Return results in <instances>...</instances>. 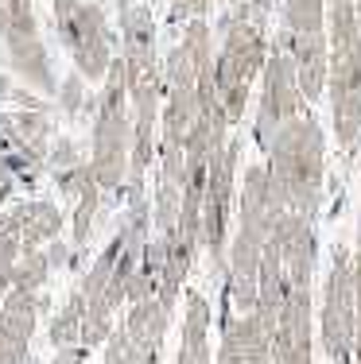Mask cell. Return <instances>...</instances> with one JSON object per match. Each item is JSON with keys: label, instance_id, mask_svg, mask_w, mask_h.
Segmentation results:
<instances>
[{"label": "cell", "instance_id": "1", "mask_svg": "<svg viewBox=\"0 0 361 364\" xmlns=\"http://www.w3.org/2000/svg\"><path fill=\"white\" fill-rule=\"evenodd\" d=\"M214 63L210 28L202 20H191L183 31V43L171 50L163 70V120H159V186L183 182V151L194 120H199L202 77Z\"/></svg>", "mask_w": 361, "mask_h": 364}, {"label": "cell", "instance_id": "2", "mask_svg": "<svg viewBox=\"0 0 361 364\" xmlns=\"http://www.w3.org/2000/svg\"><path fill=\"white\" fill-rule=\"evenodd\" d=\"M120 63H125V90L132 101V163L128 186H144L156 147L159 105H163V74L156 58V20L144 4H128L120 12Z\"/></svg>", "mask_w": 361, "mask_h": 364}, {"label": "cell", "instance_id": "3", "mask_svg": "<svg viewBox=\"0 0 361 364\" xmlns=\"http://www.w3.org/2000/svg\"><path fill=\"white\" fill-rule=\"evenodd\" d=\"M268 182L283 213H303L315 221L323 205V178H326V140L311 112L288 120L268 140Z\"/></svg>", "mask_w": 361, "mask_h": 364}, {"label": "cell", "instance_id": "4", "mask_svg": "<svg viewBox=\"0 0 361 364\" xmlns=\"http://www.w3.org/2000/svg\"><path fill=\"white\" fill-rule=\"evenodd\" d=\"M280 202L272 194V182L264 163H253L241 182V202H237V237L229 245V302L237 314H253L256 306V275H261V256L272 240L280 218Z\"/></svg>", "mask_w": 361, "mask_h": 364}, {"label": "cell", "instance_id": "5", "mask_svg": "<svg viewBox=\"0 0 361 364\" xmlns=\"http://www.w3.org/2000/svg\"><path fill=\"white\" fill-rule=\"evenodd\" d=\"M326 93H330L334 136L346 155L357 151L361 140V23L357 4L326 0Z\"/></svg>", "mask_w": 361, "mask_h": 364}, {"label": "cell", "instance_id": "6", "mask_svg": "<svg viewBox=\"0 0 361 364\" xmlns=\"http://www.w3.org/2000/svg\"><path fill=\"white\" fill-rule=\"evenodd\" d=\"M268 58V39H264V23H256L241 4H234L221 16V47L214 55L210 82L214 97H218L221 112H226L229 128L241 124L248 105V90H253L256 74L264 70Z\"/></svg>", "mask_w": 361, "mask_h": 364}, {"label": "cell", "instance_id": "7", "mask_svg": "<svg viewBox=\"0 0 361 364\" xmlns=\"http://www.w3.org/2000/svg\"><path fill=\"white\" fill-rule=\"evenodd\" d=\"M132 163V117H128L125 63L113 58L101 77V93L93 101V132H90V171L101 194H120Z\"/></svg>", "mask_w": 361, "mask_h": 364}, {"label": "cell", "instance_id": "8", "mask_svg": "<svg viewBox=\"0 0 361 364\" xmlns=\"http://www.w3.org/2000/svg\"><path fill=\"white\" fill-rule=\"evenodd\" d=\"M288 47L299 74L303 101H319L326 93V0H283V28L276 36Z\"/></svg>", "mask_w": 361, "mask_h": 364}, {"label": "cell", "instance_id": "9", "mask_svg": "<svg viewBox=\"0 0 361 364\" xmlns=\"http://www.w3.org/2000/svg\"><path fill=\"white\" fill-rule=\"evenodd\" d=\"M58 23V39H63L66 55L74 58V70L90 82H101L113 66V31L105 23L93 0H51Z\"/></svg>", "mask_w": 361, "mask_h": 364}, {"label": "cell", "instance_id": "10", "mask_svg": "<svg viewBox=\"0 0 361 364\" xmlns=\"http://www.w3.org/2000/svg\"><path fill=\"white\" fill-rule=\"evenodd\" d=\"M354 329H357L354 259H350L346 248H338L330 275H326V287H323V314H319L323 353L334 364H354Z\"/></svg>", "mask_w": 361, "mask_h": 364}, {"label": "cell", "instance_id": "11", "mask_svg": "<svg viewBox=\"0 0 361 364\" xmlns=\"http://www.w3.org/2000/svg\"><path fill=\"white\" fill-rule=\"evenodd\" d=\"M307 101L303 90H299V74L295 63H291L288 47L276 39L268 47V58H264V70H261V109H256V144L268 147V140L280 132L288 120L303 117Z\"/></svg>", "mask_w": 361, "mask_h": 364}, {"label": "cell", "instance_id": "12", "mask_svg": "<svg viewBox=\"0 0 361 364\" xmlns=\"http://www.w3.org/2000/svg\"><path fill=\"white\" fill-rule=\"evenodd\" d=\"M237 155L241 140H226L214 151L202 190V248L210 252L214 267H226V237H229V213L237 194Z\"/></svg>", "mask_w": 361, "mask_h": 364}, {"label": "cell", "instance_id": "13", "mask_svg": "<svg viewBox=\"0 0 361 364\" xmlns=\"http://www.w3.org/2000/svg\"><path fill=\"white\" fill-rule=\"evenodd\" d=\"M0 39L16 74L28 77V85H36L39 93H55V74H51L31 0H0Z\"/></svg>", "mask_w": 361, "mask_h": 364}, {"label": "cell", "instance_id": "14", "mask_svg": "<svg viewBox=\"0 0 361 364\" xmlns=\"http://www.w3.org/2000/svg\"><path fill=\"white\" fill-rule=\"evenodd\" d=\"M268 364H311V287H288L272 329Z\"/></svg>", "mask_w": 361, "mask_h": 364}, {"label": "cell", "instance_id": "15", "mask_svg": "<svg viewBox=\"0 0 361 364\" xmlns=\"http://www.w3.org/2000/svg\"><path fill=\"white\" fill-rule=\"evenodd\" d=\"M43 306H47L43 291H4V299H0V364H28V345Z\"/></svg>", "mask_w": 361, "mask_h": 364}, {"label": "cell", "instance_id": "16", "mask_svg": "<svg viewBox=\"0 0 361 364\" xmlns=\"http://www.w3.org/2000/svg\"><path fill=\"white\" fill-rule=\"evenodd\" d=\"M272 333L261 326L256 314H237L221 322V349L218 364H268Z\"/></svg>", "mask_w": 361, "mask_h": 364}, {"label": "cell", "instance_id": "17", "mask_svg": "<svg viewBox=\"0 0 361 364\" xmlns=\"http://www.w3.org/2000/svg\"><path fill=\"white\" fill-rule=\"evenodd\" d=\"M8 218H12V229L20 237L23 252L47 248L51 240H58V229H63V213H58L55 202H20L8 210Z\"/></svg>", "mask_w": 361, "mask_h": 364}, {"label": "cell", "instance_id": "18", "mask_svg": "<svg viewBox=\"0 0 361 364\" xmlns=\"http://www.w3.org/2000/svg\"><path fill=\"white\" fill-rule=\"evenodd\" d=\"M175 364H214V357H210V302L199 291L187 294L183 341H179Z\"/></svg>", "mask_w": 361, "mask_h": 364}, {"label": "cell", "instance_id": "19", "mask_svg": "<svg viewBox=\"0 0 361 364\" xmlns=\"http://www.w3.org/2000/svg\"><path fill=\"white\" fill-rule=\"evenodd\" d=\"M82 314H85V302L78 287L70 291V299L63 302V310L55 314V322H51V345L55 349H74V345H82Z\"/></svg>", "mask_w": 361, "mask_h": 364}, {"label": "cell", "instance_id": "20", "mask_svg": "<svg viewBox=\"0 0 361 364\" xmlns=\"http://www.w3.org/2000/svg\"><path fill=\"white\" fill-rule=\"evenodd\" d=\"M51 279V259L43 248H36V252H23L20 264H16L12 272V287L20 291H43V283Z\"/></svg>", "mask_w": 361, "mask_h": 364}, {"label": "cell", "instance_id": "21", "mask_svg": "<svg viewBox=\"0 0 361 364\" xmlns=\"http://www.w3.org/2000/svg\"><path fill=\"white\" fill-rule=\"evenodd\" d=\"M98 205H101V186L90 178L78 194V210H74V248H85V240L93 232V218H98Z\"/></svg>", "mask_w": 361, "mask_h": 364}, {"label": "cell", "instance_id": "22", "mask_svg": "<svg viewBox=\"0 0 361 364\" xmlns=\"http://www.w3.org/2000/svg\"><path fill=\"white\" fill-rule=\"evenodd\" d=\"M20 256H23V248H20V237L12 229V218L0 213V294L12 287V272L20 264Z\"/></svg>", "mask_w": 361, "mask_h": 364}, {"label": "cell", "instance_id": "23", "mask_svg": "<svg viewBox=\"0 0 361 364\" xmlns=\"http://www.w3.org/2000/svg\"><path fill=\"white\" fill-rule=\"evenodd\" d=\"M58 105H63L66 117H78V109L85 105V90H82V74H78V70H74V74L63 82V93H58Z\"/></svg>", "mask_w": 361, "mask_h": 364}, {"label": "cell", "instance_id": "24", "mask_svg": "<svg viewBox=\"0 0 361 364\" xmlns=\"http://www.w3.org/2000/svg\"><path fill=\"white\" fill-rule=\"evenodd\" d=\"M210 8V0H171V20L179 23H191V20H202V12Z\"/></svg>", "mask_w": 361, "mask_h": 364}, {"label": "cell", "instance_id": "25", "mask_svg": "<svg viewBox=\"0 0 361 364\" xmlns=\"http://www.w3.org/2000/svg\"><path fill=\"white\" fill-rule=\"evenodd\" d=\"M12 190H16V167L8 163V155H4V147H0V205L12 198Z\"/></svg>", "mask_w": 361, "mask_h": 364}, {"label": "cell", "instance_id": "26", "mask_svg": "<svg viewBox=\"0 0 361 364\" xmlns=\"http://www.w3.org/2000/svg\"><path fill=\"white\" fill-rule=\"evenodd\" d=\"M51 364H85V349L82 345H74V349H58Z\"/></svg>", "mask_w": 361, "mask_h": 364}, {"label": "cell", "instance_id": "27", "mask_svg": "<svg viewBox=\"0 0 361 364\" xmlns=\"http://www.w3.org/2000/svg\"><path fill=\"white\" fill-rule=\"evenodd\" d=\"M128 4H132V0H117V8H120V12H125V8H128Z\"/></svg>", "mask_w": 361, "mask_h": 364}, {"label": "cell", "instance_id": "28", "mask_svg": "<svg viewBox=\"0 0 361 364\" xmlns=\"http://www.w3.org/2000/svg\"><path fill=\"white\" fill-rule=\"evenodd\" d=\"M357 23H361V8H357Z\"/></svg>", "mask_w": 361, "mask_h": 364}]
</instances>
